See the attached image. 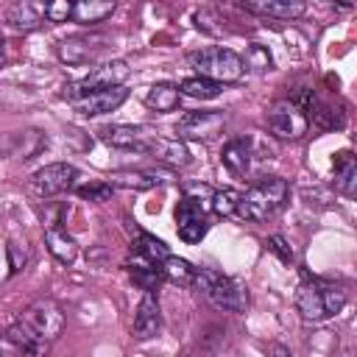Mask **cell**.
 Returning a JSON list of instances; mask_svg holds the SVG:
<instances>
[{
	"mask_svg": "<svg viewBox=\"0 0 357 357\" xmlns=\"http://www.w3.org/2000/svg\"><path fill=\"white\" fill-rule=\"evenodd\" d=\"M128 98L126 86H112V89H92V92H81V95H67V100L73 103L75 112L86 114V117H98L106 112H114L117 106H123Z\"/></svg>",
	"mask_w": 357,
	"mask_h": 357,
	"instance_id": "cell-12",
	"label": "cell"
},
{
	"mask_svg": "<svg viewBox=\"0 0 357 357\" xmlns=\"http://www.w3.org/2000/svg\"><path fill=\"white\" fill-rule=\"evenodd\" d=\"M45 20L47 22H67L73 20V3L70 0H56L45 6Z\"/></svg>",
	"mask_w": 357,
	"mask_h": 357,
	"instance_id": "cell-32",
	"label": "cell"
},
{
	"mask_svg": "<svg viewBox=\"0 0 357 357\" xmlns=\"http://www.w3.org/2000/svg\"><path fill=\"white\" fill-rule=\"evenodd\" d=\"M159 326H162V315H159V301L153 293H145L142 301L137 304V312H134V337L137 340H148L153 335H159Z\"/></svg>",
	"mask_w": 357,
	"mask_h": 357,
	"instance_id": "cell-16",
	"label": "cell"
},
{
	"mask_svg": "<svg viewBox=\"0 0 357 357\" xmlns=\"http://www.w3.org/2000/svg\"><path fill=\"white\" fill-rule=\"evenodd\" d=\"M131 67L123 59H112L103 64H95L81 81H73L64 86V98L67 95H81V92H92V89H112V86H123V81L128 78Z\"/></svg>",
	"mask_w": 357,
	"mask_h": 357,
	"instance_id": "cell-8",
	"label": "cell"
},
{
	"mask_svg": "<svg viewBox=\"0 0 357 357\" xmlns=\"http://www.w3.org/2000/svg\"><path fill=\"white\" fill-rule=\"evenodd\" d=\"M178 98H181L178 86L162 81V84L148 86V92H145V106L153 109V112H173V109L178 106Z\"/></svg>",
	"mask_w": 357,
	"mask_h": 357,
	"instance_id": "cell-24",
	"label": "cell"
},
{
	"mask_svg": "<svg viewBox=\"0 0 357 357\" xmlns=\"http://www.w3.org/2000/svg\"><path fill=\"white\" fill-rule=\"evenodd\" d=\"M22 326H28L36 337H42L45 343L56 340L64 329V312L61 307L53 301V298H36L31 307H25L22 318H20Z\"/></svg>",
	"mask_w": 357,
	"mask_h": 357,
	"instance_id": "cell-6",
	"label": "cell"
},
{
	"mask_svg": "<svg viewBox=\"0 0 357 357\" xmlns=\"http://www.w3.org/2000/svg\"><path fill=\"white\" fill-rule=\"evenodd\" d=\"M78 178V170L75 165H67V162H53V165H45L39 170H33L31 176V190L42 198H50V195H59V192H67Z\"/></svg>",
	"mask_w": 357,
	"mask_h": 357,
	"instance_id": "cell-10",
	"label": "cell"
},
{
	"mask_svg": "<svg viewBox=\"0 0 357 357\" xmlns=\"http://www.w3.org/2000/svg\"><path fill=\"white\" fill-rule=\"evenodd\" d=\"M126 268H128L134 284L142 287L145 293H153V287H156L159 279H162L159 265H153V262H148L145 257H137V254H134V262H126Z\"/></svg>",
	"mask_w": 357,
	"mask_h": 357,
	"instance_id": "cell-25",
	"label": "cell"
},
{
	"mask_svg": "<svg viewBox=\"0 0 357 357\" xmlns=\"http://www.w3.org/2000/svg\"><path fill=\"white\" fill-rule=\"evenodd\" d=\"M287 195H290V187L284 178L265 176V178L254 181L245 192H240L234 215H240L243 220H251V223H265L268 218H273L284 206Z\"/></svg>",
	"mask_w": 357,
	"mask_h": 357,
	"instance_id": "cell-1",
	"label": "cell"
},
{
	"mask_svg": "<svg viewBox=\"0 0 357 357\" xmlns=\"http://www.w3.org/2000/svg\"><path fill=\"white\" fill-rule=\"evenodd\" d=\"M11 276V265H8V254H6V245H0V282H6Z\"/></svg>",
	"mask_w": 357,
	"mask_h": 357,
	"instance_id": "cell-36",
	"label": "cell"
},
{
	"mask_svg": "<svg viewBox=\"0 0 357 357\" xmlns=\"http://www.w3.org/2000/svg\"><path fill=\"white\" fill-rule=\"evenodd\" d=\"M165 178L156 170H117L112 173V187H123V190H151L159 187Z\"/></svg>",
	"mask_w": 357,
	"mask_h": 357,
	"instance_id": "cell-21",
	"label": "cell"
},
{
	"mask_svg": "<svg viewBox=\"0 0 357 357\" xmlns=\"http://www.w3.org/2000/svg\"><path fill=\"white\" fill-rule=\"evenodd\" d=\"M240 8H245L251 14L273 17V20H296L307 11V6L301 0H243Z\"/></svg>",
	"mask_w": 357,
	"mask_h": 357,
	"instance_id": "cell-17",
	"label": "cell"
},
{
	"mask_svg": "<svg viewBox=\"0 0 357 357\" xmlns=\"http://www.w3.org/2000/svg\"><path fill=\"white\" fill-rule=\"evenodd\" d=\"M159 271H162V279H167V282H173V284H181V287L195 284V268H192L187 259H181V257H173V254H170L167 259H162Z\"/></svg>",
	"mask_w": 357,
	"mask_h": 357,
	"instance_id": "cell-26",
	"label": "cell"
},
{
	"mask_svg": "<svg viewBox=\"0 0 357 357\" xmlns=\"http://www.w3.org/2000/svg\"><path fill=\"white\" fill-rule=\"evenodd\" d=\"M354 187H357L354 156H351V151H340L335 156V190L343 195H354Z\"/></svg>",
	"mask_w": 357,
	"mask_h": 357,
	"instance_id": "cell-23",
	"label": "cell"
},
{
	"mask_svg": "<svg viewBox=\"0 0 357 357\" xmlns=\"http://www.w3.org/2000/svg\"><path fill=\"white\" fill-rule=\"evenodd\" d=\"M106 47L103 36H67L59 42V59L67 64H89Z\"/></svg>",
	"mask_w": 357,
	"mask_h": 357,
	"instance_id": "cell-13",
	"label": "cell"
},
{
	"mask_svg": "<svg viewBox=\"0 0 357 357\" xmlns=\"http://www.w3.org/2000/svg\"><path fill=\"white\" fill-rule=\"evenodd\" d=\"M131 248H134V254H137V257H145V259H148V262H153V265H156V262L162 265V259H167V257H170L167 245H165L162 240H156L153 234H148V231H142Z\"/></svg>",
	"mask_w": 357,
	"mask_h": 357,
	"instance_id": "cell-28",
	"label": "cell"
},
{
	"mask_svg": "<svg viewBox=\"0 0 357 357\" xmlns=\"http://www.w3.org/2000/svg\"><path fill=\"white\" fill-rule=\"evenodd\" d=\"M237 201H240V192L231 190V187H223V190H215V192H212V204H209V206H212L218 215L229 218V215L237 212Z\"/></svg>",
	"mask_w": 357,
	"mask_h": 357,
	"instance_id": "cell-30",
	"label": "cell"
},
{
	"mask_svg": "<svg viewBox=\"0 0 357 357\" xmlns=\"http://www.w3.org/2000/svg\"><path fill=\"white\" fill-rule=\"evenodd\" d=\"M181 357H192V354H181Z\"/></svg>",
	"mask_w": 357,
	"mask_h": 357,
	"instance_id": "cell-39",
	"label": "cell"
},
{
	"mask_svg": "<svg viewBox=\"0 0 357 357\" xmlns=\"http://www.w3.org/2000/svg\"><path fill=\"white\" fill-rule=\"evenodd\" d=\"M142 153L153 156L156 162H162L167 167H187L192 162V156H190V151H187V145L181 139H170V137H159V134H153L145 142Z\"/></svg>",
	"mask_w": 357,
	"mask_h": 357,
	"instance_id": "cell-14",
	"label": "cell"
},
{
	"mask_svg": "<svg viewBox=\"0 0 357 357\" xmlns=\"http://www.w3.org/2000/svg\"><path fill=\"white\" fill-rule=\"evenodd\" d=\"M156 131L148 128V126H106V128H100V139L106 145H114V148H137V151H142L145 142Z\"/></svg>",
	"mask_w": 357,
	"mask_h": 357,
	"instance_id": "cell-15",
	"label": "cell"
},
{
	"mask_svg": "<svg viewBox=\"0 0 357 357\" xmlns=\"http://www.w3.org/2000/svg\"><path fill=\"white\" fill-rule=\"evenodd\" d=\"M220 89H223L220 84L206 81V78H201V75L184 78V81H181V86H178V92H181V95L195 98V100H212V98H218V95H220Z\"/></svg>",
	"mask_w": 357,
	"mask_h": 357,
	"instance_id": "cell-27",
	"label": "cell"
},
{
	"mask_svg": "<svg viewBox=\"0 0 357 357\" xmlns=\"http://www.w3.org/2000/svg\"><path fill=\"white\" fill-rule=\"evenodd\" d=\"M215 22H220V17H218L215 11H209V8H201V11H195V25H198L201 31L212 33V36H220V33H223V28H218Z\"/></svg>",
	"mask_w": 357,
	"mask_h": 357,
	"instance_id": "cell-34",
	"label": "cell"
},
{
	"mask_svg": "<svg viewBox=\"0 0 357 357\" xmlns=\"http://www.w3.org/2000/svg\"><path fill=\"white\" fill-rule=\"evenodd\" d=\"M206 209L212 206L190 195H181L176 206V231L184 243H201V237L206 234Z\"/></svg>",
	"mask_w": 357,
	"mask_h": 357,
	"instance_id": "cell-11",
	"label": "cell"
},
{
	"mask_svg": "<svg viewBox=\"0 0 357 357\" xmlns=\"http://www.w3.org/2000/svg\"><path fill=\"white\" fill-rule=\"evenodd\" d=\"M243 59V67H251V70H257V73H265V70H271L273 67V59H271V53H268V47L265 45H248L245 47V56H240Z\"/></svg>",
	"mask_w": 357,
	"mask_h": 357,
	"instance_id": "cell-29",
	"label": "cell"
},
{
	"mask_svg": "<svg viewBox=\"0 0 357 357\" xmlns=\"http://www.w3.org/2000/svg\"><path fill=\"white\" fill-rule=\"evenodd\" d=\"M78 195H81V198H89V201H95V204H100V201H109L112 184H109V181H89V184L78 187Z\"/></svg>",
	"mask_w": 357,
	"mask_h": 357,
	"instance_id": "cell-31",
	"label": "cell"
},
{
	"mask_svg": "<svg viewBox=\"0 0 357 357\" xmlns=\"http://www.w3.org/2000/svg\"><path fill=\"white\" fill-rule=\"evenodd\" d=\"M268 128L279 139H301L310 131V117L293 103V100H276L265 112Z\"/></svg>",
	"mask_w": 357,
	"mask_h": 357,
	"instance_id": "cell-7",
	"label": "cell"
},
{
	"mask_svg": "<svg viewBox=\"0 0 357 357\" xmlns=\"http://www.w3.org/2000/svg\"><path fill=\"white\" fill-rule=\"evenodd\" d=\"M271 251H273V254H279V259H282V262H290V259H293L290 248L284 245V240H282L279 234H273V237H271Z\"/></svg>",
	"mask_w": 357,
	"mask_h": 357,
	"instance_id": "cell-35",
	"label": "cell"
},
{
	"mask_svg": "<svg viewBox=\"0 0 357 357\" xmlns=\"http://www.w3.org/2000/svg\"><path fill=\"white\" fill-rule=\"evenodd\" d=\"M45 6L47 3H33V0H17L8 6L6 11V20L20 28V31H33L45 22Z\"/></svg>",
	"mask_w": 357,
	"mask_h": 357,
	"instance_id": "cell-18",
	"label": "cell"
},
{
	"mask_svg": "<svg viewBox=\"0 0 357 357\" xmlns=\"http://www.w3.org/2000/svg\"><path fill=\"white\" fill-rule=\"evenodd\" d=\"M226 126L223 112H187L176 123V139H192V142H206L218 137Z\"/></svg>",
	"mask_w": 357,
	"mask_h": 357,
	"instance_id": "cell-9",
	"label": "cell"
},
{
	"mask_svg": "<svg viewBox=\"0 0 357 357\" xmlns=\"http://www.w3.org/2000/svg\"><path fill=\"white\" fill-rule=\"evenodd\" d=\"M45 245L47 251L61 262V265H73L78 257V243L59 226V223H47L45 226Z\"/></svg>",
	"mask_w": 357,
	"mask_h": 357,
	"instance_id": "cell-19",
	"label": "cell"
},
{
	"mask_svg": "<svg viewBox=\"0 0 357 357\" xmlns=\"http://www.w3.org/2000/svg\"><path fill=\"white\" fill-rule=\"evenodd\" d=\"M346 307V290L329 282L307 279L296 290V310L304 321H324Z\"/></svg>",
	"mask_w": 357,
	"mask_h": 357,
	"instance_id": "cell-2",
	"label": "cell"
},
{
	"mask_svg": "<svg viewBox=\"0 0 357 357\" xmlns=\"http://www.w3.org/2000/svg\"><path fill=\"white\" fill-rule=\"evenodd\" d=\"M273 357H293V354L284 346H273Z\"/></svg>",
	"mask_w": 357,
	"mask_h": 357,
	"instance_id": "cell-37",
	"label": "cell"
},
{
	"mask_svg": "<svg viewBox=\"0 0 357 357\" xmlns=\"http://www.w3.org/2000/svg\"><path fill=\"white\" fill-rule=\"evenodd\" d=\"M8 343L14 346V354L17 357H45L47 354V343L42 337H36L28 326H22L20 321L6 332Z\"/></svg>",
	"mask_w": 357,
	"mask_h": 357,
	"instance_id": "cell-20",
	"label": "cell"
},
{
	"mask_svg": "<svg viewBox=\"0 0 357 357\" xmlns=\"http://www.w3.org/2000/svg\"><path fill=\"white\" fill-rule=\"evenodd\" d=\"M0 67H3V53H0Z\"/></svg>",
	"mask_w": 357,
	"mask_h": 357,
	"instance_id": "cell-38",
	"label": "cell"
},
{
	"mask_svg": "<svg viewBox=\"0 0 357 357\" xmlns=\"http://www.w3.org/2000/svg\"><path fill=\"white\" fill-rule=\"evenodd\" d=\"M190 64L195 67V73L206 81H215V84H234L243 78L245 67H243V59L240 53H234L231 47H201L195 53H190Z\"/></svg>",
	"mask_w": 357,
	"mask_h": 357,
	"instance_id": "cell-3",
	"label": "cell"
},
{
	"mask_svg": "<svg viewBox=\"0 0 357 357\" xmlns=\"http://www.w3.org/2000/svg\"><path fill=\"white\" fill-rule=\"evenodd\" d=\"M6 254H8L11 273H17L20 268H25V262H28V248H25V243H20V240H8V243H6Z\"/></svg>",
	"mask_w": 357,
	"mask_h": 357,
	"instance_id": "cell-33",
	"label": "cell"
},
{
	"mask_svg": "<svg viewBox=\"0 0 357 357\" xmlns=\"http://www.w3.org/2000/svg\"><path fill=\"white\" fill-rule=\"evenodd\" d=\"M271 148L257 137V134H243V137H234L223 145V165L229 167V173L234 176H248L254 170V162L257 159H271Z\"/></svg>",
	"mask_w": 357,
	"mask_h": 357,
	"instance_id": "cell-5",
	"label": "cell"
},
{
	"mask_svg": "<svg viewBox=\"0 0 357 357\" xmlns=\"http://www.w3.org/2000/svg\"><path fill=\"white\" fill-rule=\"evenodd\" d=\"M195 284L201 287V293L218 307V310H226V312H243L248 307V293L245 287L231 279V276H223L212 268H195Z\"/></svg>",
	"mask_w": 357,
	"mask_h": 357,
	"instance_id": "cell-4",
	"label": "cell"
},
{
	"mask_svg": "<svg viewBox=\"0 0 357 357\" xmlns=\"http://www.w3.org/2000/svg\"><path fill=\"white\" fill-rule=\"evenodd\" d=\"M114 11V0H81L73 3V20L78 25H98L106 17H112Z\"/></svg>",
	"mask_w": 357,
	"mask_h": 357,
	"instance_id": "cell-22",
	"label": "cell"
}]
</instances>
